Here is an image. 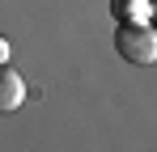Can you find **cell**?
Instances as JSON below:
<instances>
[{
    "instance_id": "obj_1",
    "label": "cell",
    "mask_w": 157,
    "mask_h": 152,
    "mask_svg": "<svg viewBox=\"0 0 157 152\" xmlns=\"http://www.w3.org/2000/svg\"><path fill=\"white\" fill-rule=\"evenodd\" d=\"M115 47L128 63H157V30L144 21H119L115 30Z\"/></svg>"
},
{
    "instance_id": "obj_2",
    "label": "cell",
    "mask_w": 157,
    "mask_h": 152,
    "mask_svg": "<svg viewBox=\"0 0 157 152\" xmlns=\"http://www.w3.org/2000/svg\"><path fill=\"white\" fill-rule=\"evenodd\" d=\"M21 101H26V85H21V76L9 72V68H0V114L17 110Z\"/></svg>"
},
{
    "instance_id": "obj_3",
    "label": "cell",
    "mask_w": 157,
    "mask_h": 152,
    "mask_svg": "<svg viewBox=\"0 0 157 152\" xmlns=\"http://www.w3.org/2000/svg\"><path fill=\"white\" fill-rule=\"evenodd\" d=\"M140 9H149V4H144V0H115V17H119V21H144Z\"/></svg>"
},
{
    "instance_id": "obj_4",
    "label": "cell",
    "mask_w": 157,
    "mask_h": 152,
    "mask_svg": "<svg viewBox=\"0 0 157 152\" xmlns=\"http://www.w3.org/2000/svg\"><path fill=\"white\" fill-rule=\"evenodd\" d=\"M4 59H9V42L0 38V63H4Z\"/></svg>"
}]
</instances>
